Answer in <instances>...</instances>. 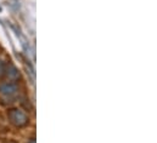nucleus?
Segmentation results:
<instances>
[{
  "mask_svg": "<svg viewBox=\"0 0 157 143\" xmlns=\"http://www.w3.org/2000/svg\"><path fill=\"white\" fill-rule=\"evenodd\" d=\"M7 119L15 127H25L29 124V116L28 114L18 108H12L7 112Z\"/></svg>",
  "mask_w": 157,
  "mask_h": 143,
  "instance_id": "f257e3e1",
  "label": "nucleus"
},
{
  "mask_svg": "<svg viewBox=\"0 0 157 143\" xmlns=\"http://www.w3.org/2000/svg\"><path fill=\"white\" fill-rule=\"evenodd\" d=\"M18 84L13 81H5L0 84V95L4 98H13L18 94Z\"/></svg>",
  "mask_w": 157,
  "mask_h": 143,
  "instance_id": "f03ea898",
  "label": "nucleus"
},
{
  "mask_svg": "<svg viewBox=\"0 0 157 143\" xmlns=\"http://www.w3.org/2000/svg\"><path fill=\"white\" fill-rule=\"evenodd\" d=\"M2 75L7 79V81H13V82H16V81L21 78L18 69H17L16 66L12 64V63L5 66V68H4V74H2Z\"/></svg>",
  "mask_w": 157,
  "mask_h": 143,
  "instance_id": "7ed1b4c3",
  "label": "nucleus"
}]
</instances>
